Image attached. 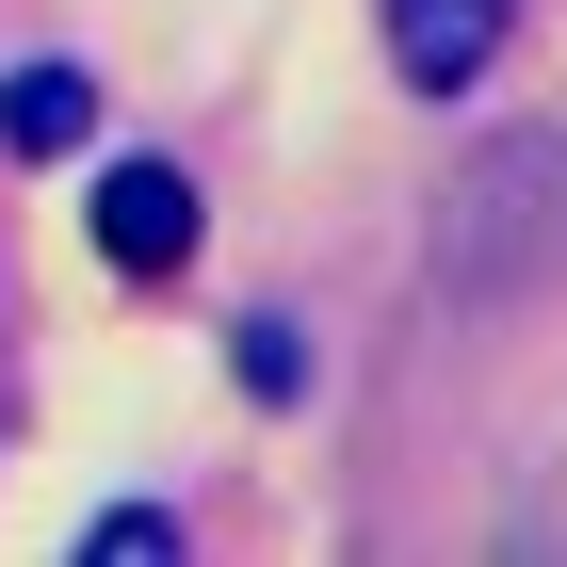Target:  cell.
Instances as JSON below:
<instances>
[{
  "mask_svg": "<svg viewBox=\"0 0 567 567\" xmlns=\"http://www.w3.org/2000/svg\"><path fill=\"white\" fill-rule=\"evenodd\" d=\"M178 551V519L163 503H114V519H82V567H163Z\"/></svg>",
  "mask_w": 567,
  "mask_h": 567,
  "instance_id": "cell-4",
  "label": "cell"
},
{
  "mask_svg": "<svg viewBox=\"0 0 567 567\" xmlns=\"http://www.w3.org/2000/svg\"><path fill=\"white\" fill-rule=\"evenodd\" d=\"M97 260L163 292V276L195 260V178H178V163H114V178H97Z\"/></svg>",
  "mask_w": 567,
  "mask_h": 567,
  "instance_id": "cell-1",
  "label": "cell"
},
{
  "mask_svg": "<svg viewBox=\"0 0 567 567\" xmlns=\"http://www.w3.org/2000/svg\"><path fill=\"white\" fill-rule=\"evenodd\" d=\"M82 131H97V97L65 82V65H33V82H0V146H17V163H65Z\"/></svg>",
  "mask_w": 567,
  "mask_h": 567,
  "instance_id": "cell-3",
  "label": "cell"
},
{
  "mask_svg": "<svg viewBox=\"0 0 567 567\" xmlns=\"http://www.w3.org/2000/svg\"><path fill=\"white\" fill-rule=\"evenodd\" d=\"M503 17H519V0H390V65L422 97H471L486 65H503Z\"/></svg>",
  "mask_w": 567,
  "mask_h": 567,
  "instance_id": "cell-2",
  "label": "cell"
}]
</instances>
